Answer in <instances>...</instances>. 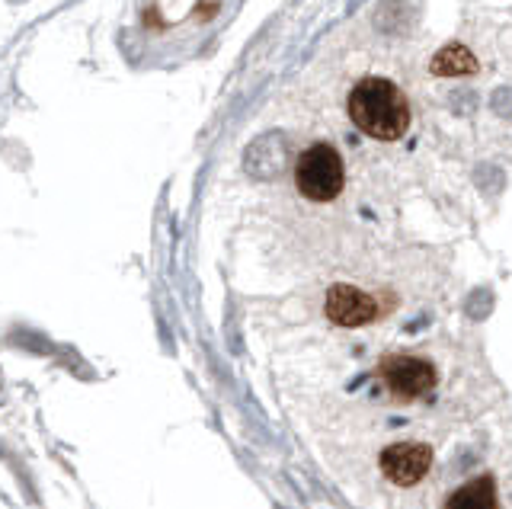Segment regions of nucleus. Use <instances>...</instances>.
Returning <instances> with one entry per match:
<instances>
[{
  "instance_id": "obj_5",
  "label": "nucleus",
  "mask_w": 512,
  "mask_h": 509,
  "mask_svg": "<svg viewBox=\"0 0 512 509\" xmlns=\"http://www.w3.org/2000/svg\"><path fill=\"white\" fill-rule=\"evenodd\" d=\"M432 468V449L426 442H394L381 452V471L397 487L420 484Z\"/></svg>"
},
{
  "instance_id": "obj_6",
  "label": "nucleus",
  "mask_w": 512,
  "mask_h": 509,
  "mask_svg": "<svg viewBox=\"0 0 512 509\" xmlns=\"http://www.w3.org/2000/svg\"><path fill=\"white\" fill-rule=\"evenodd\" d=\"M218 10H221V0H154L151 17L157 20V26H176L186 20L208 23V20H215Z\"/></svg>"
},
{
  "instance_id": "obj_3",
  "label": "nucleus",
  "mask_w": 512,
  "mask_h": 509,
  "mask_svg": "<svg viewBox=\"0 0 512 509\" xmlns=\"http://www.w3.org/2000/svg\"><path fill=\"white\" fill-rule=\"evenodd\" d=\"M375 375L381 381V388L388 391V397L394 404H413L420 397L432 394L436 388V365L420 359V356H410V353H391L384 356L375 365Z\"/></svg>"
},
{
  "instance_id": "obj_2",
  "label": "nucleus",
  "mask_w": 512,
  "mask_h": 509,
  "mask_svg": "<svg viewBox=\"0 0 512 509\" xmlns=\"http://www.w3.org/2000/svg\"><path fill=\"white\" fill-rule=\"evenodd\" d=\"M295 186L311 202H333L346 186V164L340 151L327 141L304 148L295 164Z\"/></svg>"
},
{
  "instance_id": "obj_4",
  "label": "nucleus",
  "mask_w": 512,
  "mask_h": 509,
  "mask_svg": "<svg viewBox=\"0 0 512 509\" xmlns=\"http://www.w3.org/2000/svg\"><path fill=\"white\" fill-rule=\"evenodd\" d=\"M324 311L333 324L340 327H365L375 324L378 317H384V301L372 292H362L359 285H330V292L324 298Z\"/></svg>"
},
{
  "instance_id": "obj_1",
  "label": "nucleus",
  "mask_w": 512,
  "mask_h": 509,
  "mask_svg": "<svg viewBox=\"0 0 512 509\" xmlns=\"http://www.w3.org/2000/svg\"><path fill=\"white\" fill-rule=\"evenodd\" d=\"M346 109L352 125L375 141H397L410 129V103L388 77H362L352 87Z\"/></svg>"
},
{
  "instance_id": "obj_7",
  "label": "nucleus",
  "mask_w": 512,
  "mask_h": 509,
  "mask_svg": "<svg viewBox=\"0 0 512 509\" xmlns=\"http://www.w3.org/2000/svg\"><path fill=\"white\" fill-rule=\"evenodd\" d=\"M429 74L432 77H448V81H458V77H474L480 74V61L477 55L461 42H448L432 55L429 61Z\"/></svg>"
},
{
  "instance_id": "obj_8",
  "label": "nucleus",
  "mask_w": 512,
  "mask_h": 509,
  "mask_svg": "<svg viewBox=\"0 0 512 509\" xmlns=\"http://www.w3.org/2000/svg\"><path fill=\"white\" fill-rule=\"evenodd\" d=\"M445 509H500L493 474H480L474 481L452 490V497L445 500Z\"/></svg>"
}]
</instances>
